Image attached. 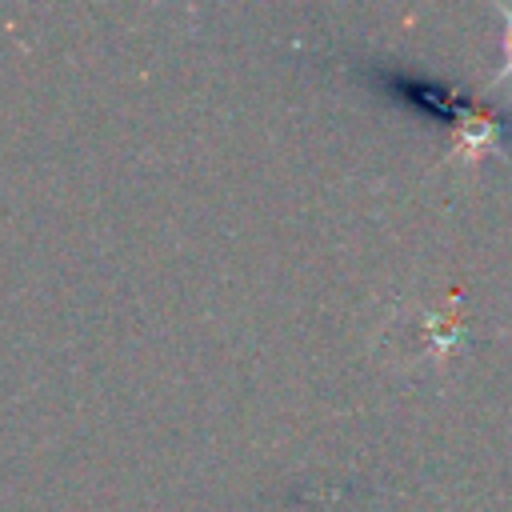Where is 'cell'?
Listing matches in <instances>:
<instances>
[{"mask_svg": "<svg viewBox=\"0 0 512 512\" xmlns=\"http://www.w3.org/2000/svg\"><path fill=\"white\" fill-rule=\"evenodd\" d=\"M500 16H504V64H500L496 80L504 84V80H512V8H500Z\"/></svg>", "mask_w": 512, "mask_h": 512, "instance_id": "6da1fadb", "label": "cell"}]
</instances>
